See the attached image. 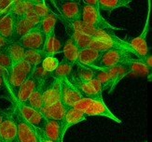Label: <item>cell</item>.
Here are the masks:
<instances>
[{"label": "cell", "instance_id": "obj_1", "mask_svg": "<svg viewBox=\"0 0 152 142\" xmlns=\"http://www.w3.org/2000/svg\"><path fill=\"white\" fill-rule=\"evenodd\" d=\"M62 21L64 24H65L67 25V27L69 29L85 34V35H87L88 37H90L92 39L100 40V41L107 42V43L115 44L121 49L127 50V51L131 52L132 53H134L136 57V53L134 51V49L132 48L130 43L128 41H126V40L121 39L118 37H117L113 31L92 27V26H90L88 24H84L83 22L80 21V20H77V21H72V22H66V21H64V20H62Z\"/></svg>", "mask_w": 152, "mask_h": 142}, {"label": "cell", "instance_id": "obj_2", "mask_svg": "<svg viewBox=\"0 0 152 142\" xmlns=\"http://www.w3.org/2000/svg\"><path fill=\"white\" fill-rule=\"evenodd\" d=\"M77 110L83 113L85 116H102L108 118L118 124H121V121L114 113L108 109L104 100H96L91 98H81L73 107Z\"/></svg>", "mask_w": 152, "mask_h": 142}, {"label": "cell", "instance_id": "obj_3", "mask_svg": "<svg viewBox=\"0 0 152 142\" xmlns=\"http://www.w3.org/2000/svg\"><path fill=\"white\" fill-rule=\"evenodd\" d=\"M134 57H135L134 53H132L127 50L118 48L109 49L107 51L101 52V55L99 57L97 64L94 67L100 69L111 68V67L115 65L127 63Z\"/></svg>", "mask_w": 152, "mask_h": 142}, {"label": "cell", "instance_id": "obj_4", "mask_svg": "<svg viewBox=\"0 0 152 142\" xmlns=\"http://www.w3.org/2000/svg\"><path fill=\"white\" fill-rule=\"evenodd\" d=\"M34 69L35 67L31 66L29 64L24 62V61H21V62L12 65L10 75L9 77L8 82H7V87L12 93L14 99L17 96L19 88L22 86L23 82H25L28 79L29 77L32 76Z\"/></svg>", "mask_w": 152, "mask_h": 142}, {"label": "cell", "instance_id": "obj_5", "mask_svg": "<svg viewBox=\"0 0 152 142\" xmlns=\"http://www.w3.org/2000/svg\"><path fill=\"white\" fill-rule=\"evenodd\" d=\"M80 21L90 26H92V27L100 28L104 30H109V31L124 30L123 28L115 27V26L110 24L107 20L101 15L99 8H92V7H89L83 4H82Z\"/></svg>", "mask_w": 152, "mask_h": 142}, {"label": "cell", "instance_id": "obj_6", "mask_svg": "<svg viewBox=\"0 0 152 142\" xmlns=\"http://www.w3.org/2000/svg\"><path fill=\"white\" fill-rule=\"evenodd\" d=\"M40 22L41 19L36 14L33 10L23 18H15V27L12 42H18L30 31L37 27Z\"/></svg>", "mask_w": 152, "mask_h": 142}, {"label": "cell", "instance_id": "obj_7", "mask_svg": "<svg viewBox=\"0 0 152 142\" xmlns=\"http://www.w3.org/2000/svg\"><path fill=\"white\" fill-rule=\"evenodd\" d=\"M52 4L60 11L61 16L57 17L61 20L66 22L80 20L82 10V3L80 1H53Z\"/></svg>", "mask_w": 152, "mask_h": 142}, {"label": "cell", "instance_id": "obj_8", "mask_svg": "<svg viewBox=\"0 0 152 142\" xmlns=\"http://www.w3.org/2000/svg\"><path fill=\"white\" fill-rule=\"evenodd\" d=\"M70 82L77 88L82 98L103 100V87L95 79H92L86 82H79L76 80H70Z\"/></svg>", "mask_w": 152, "mask_h": 142}, {"label": "cell", "instance_id": "obj_9", "mask_svg": "<svg viewBox=\"0 0 152 142\" xmlns=\"http://www.w3.org/2000/svg\"><path fill=\"white\" fill-rule=\"evenodd\" d=\"M15 121L17 125V142H39L37 129L26 123L18 109Z\"/></svg>", "mask_w": 152, "mask_h": 142}, {"label": "cell", "instance_id": "obj_10", "mask_svg": "<svg viewBox=\"0 0 152 142\" xmlns=\"http://www.w3.org/2000/svg\"><path fill=\"white\" fill-rule=\"evenodd\" d=\"M15 102L20 114L22 115V117L26 123H28L36 129L42 130L46 124V121H47L43 116V114L41 112L35 110L32 107H29L22 103H19L17 101H15Z\"/></svg>", "mask_w": 152, "mask_h": 142}, {"label": "cell", "instance_id": "obj_11", "mask_svg": "<svg viewBox=\"0 0 152 142\" xmlns=\"http://www.w3.org/2000/svg\"><path fill=\"white\" fill-rule=\"evenodd\" d=\"M61 82V97L60 100L65 109L73 107L77 101L82 97L79 94L77 88L73 85L68 79H64L60 80Z\"/></svg>", "mask_w": 152, "mask_h": 142}, {"label": "cell", "instance_id": "obj_12", "mask_svg": "<svg viewBox=\"0 0 152 142\" xmlns=\"http://www.w3.org/2000/svg\"><path fill=\"white\" fill-rule=\"evenodd\" d=\"M46 38L44 34L40 30L39 25L35 29L30 31L27 35H25L19 40L18 43L25 50H35V51H43Z\"/></svg>", "mask_w": 152, "mask_h": 142}, {"label": "cell", "instance_id": "obj_13", "mask_svg": "<svg viewBox=\"0 0 152 142\" xmlns=\"http://www.w3.org/2000/svg\"><path fill=\"white\" fill-rule=\"evenodd\" d=\"M17 125L15 118L11 113H7L0 124V142H16Z\"/></svg>", "mask_w": 152, "mask_h": 142}, {"label": "cell", "instance_id": "obj_14", "mask_svg": "<svg viewBox=\"0 0 152 142\" xmlns=\"http://www.w3.org/2000/svg\"><path fill=\"white\" fill-rule=\"evenodd\" d=\"M149 12H150V10H148L147 22H146V24H145V27L143 29L142 34L139 37L133 38L129 42L130 45L132 46V48H133L134 51L135 52L136 57L139 60L142 59L143 57H145L149 52L148 46L147 43V36L149 32Z\"/></svg>", "mask_w": 152, "mask_h": 142}, {"label": "cell", "instance_id": "obj_15", "mask_svg": "<svg viewBox=\"0 0 152 142\" xmlns=\"http://www.w3.org/2000/svg\"><path fill=\"white\" fill-rule=\"evenodd\" d=\"M85 120H86V116L80 111L77 110L76 109H74V107L66 109L64 117L61 121L63 137L68 130V128H70L71 126H73L77 124L81 123V121H84Z\"/></svg>", "mask_w": 152, "mask_h": 142}, {"label": "cell", "instance_id": "obj_16", "mask_svg": "<svg viewBox=\"0 0 152 142\" xmlns=\"http://www.w3.org/2000/svg\"><path fill=\"white\" fill-rule=\"evenodd\" d=\"M61 97V82L56 79L43 90V107L56 103Z\"/></svg>", "mask_w": 152, "mask_h": 142}, {"label": "cell", "instance_id": "obj_17", "mask_svg": "<svg viewBox=\"0 0 152 142\" xmlns=\"http://www.w3.org/2000/svg\"><path fill=\"white\" fill-rule=\"evenodd\" d=\"M38 87H39V84L37 82V80L33 76L29 77L28 79L26 80L25 82H23L22 86L19 88L17 96L14 100L19 103H23V104L25 103L30 97L31 94L34 93Z\"/></svg>", "mask_w": 152, "mask_h": 142}, {"label": "cell", "instance_id": "obj_18", "mask_svg": "<svg viewBox=\"0 0 152 142\" xmlns=\"http://www.w3.org/2000/svg\"><path fill=\"white\" fill-rule=\"evenodd\" d=\"M103 70H104L105 72H107L111 79L112 87H111L110 93H112L114 91L117 84L120 82L124 77H126L127 75L131 74L130 67H129L127 63H123V64H121V65H118L111 67V68L103 69Z\"/></svg>", "mask_w": 152, "mask_h": 142}, {"label": "cell", "instance_id": "obj_19", "mask_svg": "<svg viewBox=\"0 0 152 142\" xmlns=\"http://www.w3.org/2000/svg\"><path fill=\"white\" fill-rule=\"evenodd\" d=\"M43 133L49 139L53 142H63L61 121L56 120H47L42 129Z\"/></svg>", "mask_w": 152, "mask_h": 142}, {"label": "cell", "instance_id": "obj_20", "mask_svg": "<svg viewBox=\"0 0 152 142\" xmlns=\"http://www.w3.org/2000/svg\"><path fill=\"white\" fill-rule=\"evenodd\" d=\"M15 27V17L10 13L0 15V36L12 42Z\"/></svg>", "mask_w": 152, "mask_h": 142}, {"label": "cell", "instance_id": "obj_21", "mask_svg": "<svg viewBox=\"0 0 152 142\" xmlns=\"http://www.w3.org/2000/svg\"><path fill=\"white\" fill-rule=\"evenodd\" d=\"M65 110H66L65 107L63 105L61 100H59L56 103L49 107H44L41 110V113L46 118V120H56L61 121L65 113Z\"/></svg>", "mask_w": 152, "mask_h": 142}, {"label": "cell", "instance_id": "obj_22", "mask_svg": "<svg viewBox=\"0 0 152 142\" xmlns=\"http://www.w3.org/2000/svg\"><path fill=\"white\" fill-rule=\"evenodd\" d=\"M101 55V52L94 51L92 49L87 48L78 52L77 63L85 66H92L94 67L97 64V61Z\"/></svg>", "mask_w": 152, "mask_h": 142}, {"label": "cell", "instance_id": "obj_23", "mask_svg": "<svg viewBox=\"0 0 152 142\" xmlns=\"http://www.w3.org/2000/svg\"><path fill=\"white\" fill-rule=\"evenodd\" d=\"M78 52L79 51L74 41V39L69 36L64 45L63 46V50H62V52L64 54V61L70 63L72 65H75L77 63Z\"/></svg>", "mask_w": 152, "mask_h": 142}, {"label": "cell", "instance_id": "obj_24", "mask_svg": "<svg viewBox=\"0 0 152 142\" xmlns=\"http://www.w3.org/2000/svg\"><path fill=\"white\" fill-rule=\"evenodd\" d=\"M37 3V1H13L10 14H12L15 18H23L27 13L33 10V7Z\"/></svg>", "mask_w": 152, "mask_h": 142}, {"label": "cell", "instance_id": "obj_25", "mask_svg": "<svg viewBox=\"0 0 152 142\" xmlns=\"http://www.w3.org/2000/svg\"><path fill=\"white\" fill-rule=\"evenodd\" d=\"M43 52L45 56H54L56 53L62 52V45L60 40L55 37V32L52 33L48 38H46Z\"/></svg>", "mask_w": 152, "mask_h": 142}, {"label": "cell", "instance_id": "obj_26", "mask_svg": "<svg viewBox=\"0 0 152 142\" xmlns=\"http://www.w3.org/2000/svg\"><path fill=\"white\" fill-rule=\"evenodd\" d=\"M57 16L58 15L56 13L52 12L48 16H46L43 19H41V22L39 24V27H40V30L44 34L45 38H48L52 33H54L55 25L58 21Z\"/></svg>", "mask_w": 152, "mask_h": 142}, {"label": "cell", "instance_id": "obj_27", "mask_svg": "<svg viewBox=\"0 0 152 142\" xmlns=\"http://www.w3.org/2000/svg\"><path fill=\"white\" fill-rule=\"evenodd\" d=\"M131 0H98L99 10H105L109 13L118 8H129Z\"/></svg>", "mask_w": 152, "mask_h": 142}, {"label": "cell", "instance_id": "obj_28", "mask_svg": "<svg viewBox=\"0 0 152 142\" xmlns=\"http://www.w3.org/2000/svg\"><path fill=\"white\" fill-rule=\"evenodd\" d=\"M74 65H75L67 63V62H65V61L59 62V65L56 67V69L51 73L52 78L56 79L58 80H62L64 79H69V76H71L72 73H73Z\"/></svg>", "mask_w": 152, "mask_h": 142}, {"label": "cell", "instance_id": "obj_29", "mask_svg": "<svg viewBox=\"0 0 152 142\" xmlns=\"http://www.w3.org/2000/svg\"><path fill=\"white\" fill-rule=\"evenodd\" d=\"M23 104V103H22ZM23 105L27 106L29 107H32L37 111L41 112V110L43 109V88L39 86L37 89L33 93L28 100L26 101Z\"/></svg>", "mask_w": 152, "mask_h": 142}, {"label": "cell", "instance_id": "obj_30", "mask_svg": "<svg viewBox=\"0 0 152 142\" xmlns=\"http://www.w3.org/2000/svg\"><path fill=\"white\" fill-rule=\"evenodd\" d=\"M6 51L9 53L12 63L14 65L21 62V61H23L24 53L26 50L18 42H10V45L6 48Z\"/></svg>", "mask_w": 152, "mask_h": 142}, {"label": "cell", "instance_id": "obj_31", "mask_svg": "<svg viewBox=\"0 0 152 142\" xmlns=\"http://www.w3.org/2000/svg\"><path fill=\"white\" fill-rule=\"evenodd\" d=\"M132 74H137V75H148V80H151V70H149L147 65H145L141 60L136 57L132 58L129 62H127Z\"/></svg>", "mask_w": 152, "mask_h": 142}, {"label": "cell", "instance_id": "obj_32", "mask_svg": "<svg viewBox=\"0 0 152 142\" xmlns=\"http://www.w3.org/2000/svg\"><path fill=\"white\" fill-rule=\"evenodd\" d=\"M89 67L91 69L92 73H94V79H95L101 83L103 90L104 91L108 90V92L110 93L111 87H112V82L108 74L103 69L96 68V67H92V66H89Z\"/></svg>", "mask_w": 152, "mask_h": 142}, {"label": "cell", "instance_id": "obj_33", "mask_svg": "<svg viewBox=\"0 0 152 142\" xmlns=\"http://www.w3.org/2000/svg\"><path fill=\"white\" fill-rule=\"evenodd\" d=\"M75 65H77L76 71L74 73V79L76 82H86L94 79V73L89 66L82 65L78 63H76Z\"/></svg>", "mask_w": 152, "mask_h": 142}, {"label": "cell", "instance_id": "obj_34", "mask_svg": "<svg viewBox=\"0 0 152 142\" xmlns=\"http://www.w3.org/2000/svg\"><path fill=\"white\" fill-rule=\"evenodd\" d=\"M43 51H35V50H26L24 53L23 61L29 64L31 66L36 67L41 65L43 59L45 58Z\"/></svg>", "mask_w": 152, "mask_h": 142}, {"label": "cell", "instance_id": "obj_35", "mask_svg": "<svg viewBox=\"0 0 152 142\" xmlns=\"http://www.w3.org/2000/svg\"><path fill=\"white\" fill-rule=\"evenodd\" d=\"M69 30L71 31L70 37L74 39V41H75L77 47L78 51H81V50L89 48V45H90V43H91L92 38H91L87 35L82 34L80 32L74 31V30H72V29H69Z\"/></svg>", "mask_w": 152, "mask_h": 142}, {"label": "cell", "instance_id": "obj_36", "mask_svg": "<svg viewBox=\"0 0 152 142\" xmlns=\"http://www.w3.org/2000/svg\"><path fill=\"white\" fill-rule=\"evenodd\" d=\"M32 76L37 80V82H38L39 86H41V87L43 88V90H44L45 82H47V79H49L50 77H52V76H51V73H49V72H47V71H45V70L42 68L41 65H37V66L35 67L34 71H33Z\"/></svg>", "mask_w": 152, "mask_h": 142}, {"label": "cell", "instance_id": "obj_37", "mask_svg": "<svg viewBox=\"0 0 152 142\" xmlns=\"http://www.w3.org/2000/svg\"><path fill=\"white\" fill-rule=\"evenodd\" d=\"M12 65H13L12 61L9 55V53L7 52V51L5 49L1 53H0V67L6 72L7 76H8V79L10 75Z\"/></svg>", "mask_w": 152, "mask_h": 142}, {"label": "cell", "instance_id": "obj_38", "mask_svg": "<svg viewBox=\"0 0 152 142\" xmlns=\"http://www.w3.org/2000/svg\"><path fill=\"white\" fill-rule=\"evenodd\" d=\"M33 10L40 19H43L44 17L52 13L51 10L46 5L45 1H37V3L33 7Z\"/></svg>", "mask_w": 152, "mask_h": 142}, {"label": "cell", "instance_id": "obj_39", "mask_svg": "<svg viewBox=\"0 0 152 142\" xmlns=\"http://www.w3.org/2000/svg\"><path fill=\"white\" fill-rule=\"evenodd\" d=\"M59 65V60L57 58H55L54 56H47L45 57L41 63V66L42 68L47 71L49 73H52L55 69L56 67Z\"/></svg>", "mask_w": 152, "mask_h": 142}, {"label": "cell", "instance_id": "obj_40", "mask_svg": "<svg viewBox=\"0 0 152 142\" xmlns=\"http://www.w3.org/2000/svg\"><path fill=\"white\" fill-rule=\"evenodd\" d=\"M13 1L11 0H0V15H6L10 13Z\"/></svg>", "mask_w": 152, "mask_h": 142}, {"label": "cell", "instance_id": "obj_41", "mask_svg": "<svg viewBox=\"0 0 152 142\" xmlns=\"http://www.w3.org/2000/svg\"><path fill=\"white\" fill-rule=\"evenodd\" d=\"M8 82V76H7L6 72L0 67V90H2L5 86H7Z\"/></svg>", "mask_w": 152, "mask_h": 142}, {"label": "cell", "instance_id": "obj_42", "mask_svg": "<svg viewBox=\"0 0 152 142\" xmlns=\"http://www.w3.org/2000/svg\"><path fill=\"white\" fill-rule=\"evenodd\" d=\"M142 62L147 65V67L149 69V70H151V68H152V60H151V53L150 52H148V54L145 56V57H143L142 59H140Z\"/></svg>", "mask_w": 152, "mask_h": 142}, {"label": "cell", "instance_id": "obj_43", "mask_svg": "<svg viewBox=\"0 0 152 142\" xmlns=\"http://www.w3.org/2000/svg\"><path fill=\"white\" fill-rule=\"evenodd\" d=\"M37 136H38V138H39V142H53V141H51L50 139H49L47 137L45 136L42 130L37 129Z\"/></svg>", "mask_w": 152, "mask_h": 142}, {"label": "cell", "instance_id": "obj_44", "mask_svg": "<svg viewBox=\"0 0 152 142\" xmlns=\"http://www.w3.org/2000/svg\"><path fill=\"white\" fill-rule=\"evenodd\" d=\"M81 3L86 6L92 7V8H98V0H83Z\"/></svg>", "mask_w": 152, "mask_h": 142}, {"label": "cell", "instance_id": "obj_45", "mask_svg": "<svg viewBox=\"0 0 152 142\" xmlns=\"http://www.w3.org/2000/svg\"><path fill=\"white\" fill-rule=\"evenodd\" d=\"M10 41L9 40H7L6 38H4L3 37L0 36V47H2V48H6V47H8L10 45Z\"/></svg>", "mask_w": 152, "mask_h": 142}, {"label": "cell", "instance_id": "obj_46", "mask_svg": "<svg viewBox=\"0 0 152 142\" xmlns=\"http://www.w3.org/2000/svg\"><path fill=\"white\" fill-rule=\"evenodd\" d=\"M6 115H7V113H6V112H4L3 110H0V124H1L2 121H3V120L5 119Z\"/></svg>", "mask_w": 152, "mask_h": 142}, {"label": "cell", "instance_id": "obj_47", "mask_svg": "<svg viewBox=\"0 0 152 142\" xmlns=\"http://www.w3.org/2000/svg\"><path fill=\"white\" fill-rule=\"evenodd\" d=\"M6 48H7V47H6ZM6 48H2V47H0V53H1V52L6 49Z\"/></svg>", "mask_w": 152, "mask_h": 142}, {"label": "cell", "instance_id": "obj_48", "mask_svg": "<svg viewBox=\"0 0 152 142\" xmlns=\"http://www.w3.org/2000/svg\"><path fill=\"white\" fill-rule=\"evenodd\" d=\"M16 142H17V141H16Z\"/></svg>", "mask_w": 152, "mask_h": 142}]
</instances>
